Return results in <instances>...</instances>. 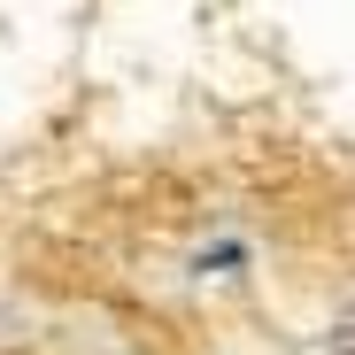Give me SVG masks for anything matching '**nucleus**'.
Wrapping results in <instances>:
<instances>
[{
    "label": "nucleus",
    "instance_id": "f257e3e1",
    "mask_svg": "<svg viewBox=\"0 0 355 355\" xmlns=\"http://www.w3.org/2000/svg\"><path fill=\"white\" fill-rule=\"evenodd\" d=\"M340 347H347V355H355V332H340Z\"/></svg>",
    "mask_w": 355,
    "mask_h": 355
}]
</instances>
